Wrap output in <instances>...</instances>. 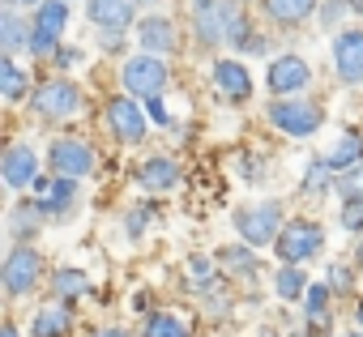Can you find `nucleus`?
<instances>
[{"mask_svg":"<svg viewBox=\"0 0 363 337\" xmlns=\"http://www.w3.org/2000/svg\"><path fill=\"white\" fill-rule=\"evenodd\" d=\"M235 231H240V239L248 248L278 244V235H282V205L278 201H257V205L235 210Z\"/></svg>","mask_w":363,"mask_h":337,"instance_id":"nucleus-1","label":"nucleus"},{"mask_svg":"<svg viewBox=\"0 0 363 337\" xmlns=\"http://www.w3.org/2000/svg\"><path fill=\"white\" fill-rule=\"evenodd\" d=\"M269 124L282 128L286 137H312L325 124V111L320 103H308V98H282V103H269Z\"/></svg>","mask_w":363,"mask_h":337,"instance_id":"nucleus-2","label":"nucleus"},{"mask_svg":"<svg viewBox=\"0 0 363 337\" xmlns=\"http://www.w3.org/2000/svg\"><path fill=\"white\" fill-rule=\"evenodd\" d=\"M69 30V0H43L35 9V30H30V52L35 56H48L56 52L60 35Z\"/></svg>","mask_w":363,"mask_h":337,"instance_id":"nucleus-3","label":"nucleus"},{"mask_svg":"<svg viewBox=\"0 0 363 337\" xmlns=\"http://www.w3.org/2000/svg\"><path fill=\"white\" fill-rule=\"evenodd\" d=\"M320 248H325V231L316 222H291V227H282V235L274 244V252L286 265H303V261L320 256Z\"/></svg>","mask_w":363,"mask_h":337,"instance_id":"nucleus-4","label":"nucleus"},{"mask_svg":"<svg viewBox=\"0 0 363 337\" xmlns=\"http://www.w3.org/2000/svg\"><path fill=\"white\" fill-rule=\"evenodd\" d=\"M120 77H124V90L133 98H158L162 86H167V64L158 56H133L120 69Z\"/></svg>","mask_w":363,"mask_h":337,"instance_id":"nucleus-5","label":"nucleus"},{"mask_svg":"<svg viewBox=\"0 0 363 337\" xmlns=\"http://www.w3.org/2000/svg\"><path fill=\"white\" fill-rule=\"evenodd\" d=\"M35 111H39L43 120H69V115L82 111V90H77L73 81L56 77V81H48V86L35 90Z\"/></svg>","mask_w":363,"mask_h":337,"instance_id":"nucleus-6","label":"nucleus"},{"mask_svg":"<svg viewBox=\"0 0 363 337\" xmlns=\"http://www.w3.org/2000/svg\"><path fill=\"white\" fill-rule=\"evenodd\" d=\"M107 128H111V137L124 141V145L145 141V111H141V103H137L133 94L111 98V103H107Z\"/></svg>","mask_w":363,"mask_h":337,"instance_id":"nucleus-7","label":"nucleus"},{"mask_svg":"<svg viewBox=\"0 0 363 337\" xmlns=\"http://www.w3.org/2000/svg\"><path fill=\"white\" fill-rule=\"evenodd\" d=\"M52 171L56 176H69V180H82V176H90L94 171V149L86 145V141H77V137H60V141H52Z\"/></svg>","mask_w":363,"mask_h":337,"instance_id":"nucleus-8","label":"nucleus"},{"mask_svg":"<svg viewBox=\"0 0 363 337\" xmlns=\"http://www.w3.org/2000/svg\"><path fill=\"white\" fill-rule=\"evenodd\" d=\"M240 30H244V18H240V5H235V0H218L214 9L197 13V35H201V43L235 39Z\"/></svg>","mask_w":363,"mask_h":337,"instance_id":"nucleus-9","label":"nucleus"},{"mask_svg":"<svg viewBox=\"0 0 363 337\" xmlns=\"http://www.w3.org/2000/svg\"><path fill=\"white\" fill-rule=\"evenodd\" d=\"M39 273H43V261H39L35 248H13V252L5 256V290H9V295L35 290Z\"/></svg>","mask_w":363,"mask_h":337,"instance_id":"nucleus-10","label":"nucleus"},{"mask_svg":"<svg viewBox=\"0 0 363 337\" xmlns=\"http://www.w3.org/2000/svg\"><path fill=\"white\" fill-rule=\"evenodd\" d=\"M333 64H337V77L346 86L363 81V30H342L333 39Z\"/></svg>","mask_w":363,"mask_h":337,"instance_id":"nucleus-11","label":"nucleus"},{"mask_svg":"<svg viewBox=\"0 0 363 337\" xmlns=\"http://www.w3.org/2000/svg\"><path fill=\"white\" fill-rule=\"evenodd\" d=\"M0 176H5L9 188H30L39 180V154L30 145H9L5 162H0Z\"/></svg>","mask_w":363,"mask_h":337,"instance_id":"nucleus-12","label":"nucleus"},{"mask_svg":"<svg viewBox=\"0 0 363 337\" xmlns=\"http://www.w3.org/2000/svg\"><path fill=\"white\" fill-rule=\"evenodd\" d=\"M265 81H269L274 94H295V90H303V86L312 81V69H308V60H299V56H278V60L269 64Z\"/></svg>","mask_w":363,"mask_h":337,"instance_id":"nucleus-13","label":"nucleus"},{"mask_svg":"<svg viewBox=\"0 0 363 337\" xmlns=\"http://www.w3.org/2000/svg\"><path fill=\"white\" fill-rule=\"evenodd\" d=\"M77 180H69V176H39L35 180V197H39V210H48V214H60V210H69V201H73V188Z\"/></svg>","mask_w":363,"mask_h":337,"instance_id":"nucleus-14","label":"nucleus"},{"mask_svg":"<svg viewBox=\"0 0 363 337\" xmlns=\"http://www.w3.org/2000/svg\"><path fill=\"white\" fill-rule=\"evenodd\" d=\"M214 81H218V90H223L227 98H235V103H248V94H252V77H248L244 60H218V64H214Z\"/></svg>","mask_w":363,"mask_h":337,"instance_id":"nucleus-15","label":"nucleus"},{"mask_svg":"<svg viewBox=\"0 0 363 337\" xmlns=\"http://www.w3.org/2000/svg\"><path fill=\"white\" fill-rule=\"evenodd\" d=\"M137 43H141L150 56H162V52L175 47V26H171L167 18H145V22H137Z\"/></svg>","mask_w":363,"mask_h":337,"instance_id":"nucleus-16","label":"nucleus"},{"mask_svg":"<svg viewBox=\"0 0 363 337\" xmlns=\"http://www.w3.org/2000/svg\"><path fill=\"white\" fill-rule=\"evenodd\" d=\"M86 13H90V22H94V26L124 30V26L133 22V0H90Z\"/></svg>","mask_w":363,"mask_h":337,"instance_id":"nucleus-17","label":"nucleus"},{"mask_svg":"<svg viewBox=\"0 0 363 337\" xmlns=\"http://www.w3.org/2000/svg\"><path fill=\"white\" fill-rule=\"evenodd\" d=\"M137 184L150 188V193H171L179 184V166L171 158H150L141 171H137Z\"/></svg>","mask_w":363,"mask_h":337,"instance_id":"nucleus-18","label":"nucleus"},{"mask_svg":"<svg viewBox=\"0 0 363 337\" xmlns=\"http://www.w3.org/2000/svg\"><path fill=\"white\" fill-rule=\"evenodd\" d=\"M69 329H73V312H69L65 303H48V307H39L35 320H30V333H35V337H65Z\"/></svg>","mask_w":363,"mask_h":337,"instance_id":"nucleus-19","label":"nucleus"},{"mask_svg":"<svg viewBox=\"0 0 363 337\" xmlns=\"http://www.w3.org/2000/svg\"><path fill=\"white\" fill-rule=\"evenodd\" d=\"M325 162L333 166V171H350V166H359V162H363V137H359V132H342V137L329 145Z\"/></svg>","mask_w":363,"mask_h":337,"instance_id":"nucleus-20","label":"nucleus"},{"mask_svg":"<svg viewBox=\"0 0 363 337\" xmlns=\"http://www.w3.org/2000/svg\"><path fill=\"white\" fill-rule=\"evenodd\" d=\"M265 13L282 26H299L316 13V0H265Z\"/></svg>","mask_w":363,"mask_h":337,"instance_id":"nucleus-21","label":"nucleus"},{"mask_svg":"<svg viewBox=\"0 0 363 337\" xmlns=\"http://www.w3.org/2000/svg\"><path fill=\"white\" fill-rule=\"evenodd\" d=\"M274 290H278V299H299V295H308V273H299V265H286L274 273Z\"/></svg>","mask_w":363,"mask_h":337,"instance_id":"nucleus-22","label":"nucleus"},{"mask_svg":"<svg viewBox=\"0 0 363 337\" xmlns=\"http://www.w3.org/2000/svg\"><path fill=\"white\" fill-rule=\"evenodd\" d=\"M141 337H189V324L179 320V316H171V312H158V316L145 320Z\"/></svg>","mask_w":363,"mask_h":337,"instance_id":"nucleus-23","label":"nucleus"},{"mask_svg":"<svg viewBox=\"0 0 363 337\" xmlns=\"http://www.w3.org/2000/svg\"><path fill=\"white\" fill-rule=\"evenodd\" d=\"M0 43H5V52H22V47H30V39H26V26L18 22V13H13V5L0 13Z\"/></svg>","mask_w":363,"mask_h":337,"instance_id":"nucleus-24","label":"nucleus"},{"mask_svg":"<svg viewBox=\"0 0 363 337\" xmlns=\"http://www.w3.org/2000/svg\"><path fill=\"white\" fill-rule=\"evenodd\" d=\"M0 94H5L9 103H18V98L26 94V69H18L13 60L0 64Z\"/></svg>","mask_w":363,"mask_h":337,"instance_id":"nucleus-25","label":"nucleus"},{"mask_svg":"<svg viewBox=\"0 0 363 337\" xmlns=\"http://www.w3.org/2000/svg\"><path fill=\"white\" fill-rule=\"evenodd\" d=\"M82 290H90V282H86V273L82 269H60L56 273V295H82Z\"/></svg>","mask_w":363,"mask_h":337,"instance_id":"nucleus-26","label":"nucleus"},{"mask_svg":"<svg viewBox=\"0 0 363 337\" xmlns=\"http://www.w3.org/2000/svg\"><path fill=\"white\" fill-rule=\"evenodd\" d=\"M329 176H333V166L320 158V162H312L308 166V176H303V193H325L329 188Z\"/></svg>","mask_w":363,"mask_h":337,"instance_id":"nucleus-27","label":"nucleus"},{"mask_svg":"<svg viewBox=\"0 0 363 337\" xmlns=\"http://www.w3.org/2000/svg\"><path fill=\"white\" fill-rule=\"evenodd\" d=\"M325 303H329V286H325V282L308 286V316H312L316 324H325V312H329Z\"/></svg>","mask_w":363,"mask_h":337,"instance_id":"nucleus-28","label":"nucleus"},{"mask_svg":"<svg viewBox=\"0 0 363 337\" xmlns=\"http://www.w3.org/2000/svg\"><path fill=\"white\" fill-rule=\"evenodd\" d=\"M337 218H342V231H363V197H346Z\"/></svg>","mask_w":363,"mask_h":337,"instance_id":"nucleus-29","label":"nucleus"},{"mask_svg":"<svg viewBox=\"0 0 363 337\" xmlns=\"http://www.w3.org/2000/svg\"><path fill=\"white\" fill-rule=\"evenodd\" d=\"M337 184H342V193H346V197H363V162H359V166H350V171H342V180H337Z\"/></svg>","mask_w":363,"mask_h":337,"instance_id":"nucleus-30","label":"nucleus"},{"mask_svg":"<svg viewBox=\"0 0 363 337\" xmlns=\"http://www.w3.org/2000/svg\"><path fill=\"white\" fill-rule=\"evenodd\" d=\"M223 261H227V265H240L244 273H252V269H257V261H252V252H248V248H244V252H240V248H227V252H223Z\"/></svg>","mask_w":363,"mask_h":337,"instance_id":"nucleus-31","label":"nucleus"},{"mask_svg":"<svg viewBox=\"0 0 363 337\" xmlns=\"http://www.w3.org/2000/svg\"><path fill=\"white\" fill-rule=\"evenodd\" d=\"M214 282V265L210 261H193V286H210Z\"/></svg>","mask_w":363,"mask_h":337,"instance_id":"nucleus-32","label":"nucleus"},{"mask_svg":"<svg viewBox=\"0 0 363 337\" xmlns=\"http://www.w3.org/2000/svg\"><path fill=\"white\" fill-rule=\"evenodd\" d=\"M350 282H354V278H350V269H346V265H333V269H329V286L350 290Z\"/></svg>","mask_w":363,"mask_h":337,"instance_id":"nucleus-33","label":"nucleus"},{"mask_svg":"<svg viewBox=\"0 0 363 337\" xmlns=\"http://www.w3.org/2000/svg\"><path fill=\"white\" fill-rule=\"evenodd\" d=\"M150 120L154 124H171V111L162 107V98H150Z\"/></svg>","mask_w":363,"mask_h":337,"instance_id":"nucleus-34","label":"nucleus"},{"mask_svg":"<svg viewBox=\"0 0 363 337\" xmlns=\"http://www.w3.org/2000/svg\"><path fill=\"white\" fill-rule=\"evenodd\" d=\"M103 47H107V52H116V47H120V30H107V39H103Z\"/></svg>","mask_w":363,"mask_h":337,"instance_id":"nucleus-35","label":"nucleus"},{"mask_svg":"<svg viewBox=\"0 0 363 337\" xmlns=\"http://www.w3.org/2000/svg\"><path fill=\"white\" fill-rule=\"evenodd\" d=\"M77 60H82V52H73V47H69V52H60V64H77Z\"/></svg>","mask_w":363,"mask_h":337,"instance_id":"nucleus-36","label":"nucleus"},{"mask_svg":"<svg viewBox=\"0 0 363 337\" xmlns=\"http://www.w3.org/2000/svg\"><path fill=\"white\" fill-rule=\"evenodd\" d=\"M214 5H218V0H193V9H197V13H206V9H214Z\"/></svg>","mask_w":363,"mask_h":337,"instance_id":"nucleus-37","label":"nucleus"},{"mask_svg":"<svg viewBox=\"0 0 363 337\" xmlns=\"http://www.w3.org/2000/svg\"><path fill=\"white\" fill-rule=\"evenodd\" d=\"M94 337H128L124 329H103V333H94Z\"/></svg>","mask_w":363,"mask_h":337,"instance_id":"nucleus-38","label":"nucleus"},{"mask_svg":"<svg viewBox=\"0 0 363 337\" xmlns=\"http://www.w3.org/2000/svg\"><path fill=\"white\" fill-rule=\"evenodd\" d=\"M0 337H18V329H13V324H5V329H0Z\"/></svg>","mask_w":363,"mask_h":337,"instance_id":"nucleus-39","label":"nucleus"},{"mask_svg":"<svg viewBox=\"0 0 363 337\" xmlns=\"http://www.w3.org/2000/svg\"><path fill=\"white\" fill-rule=\"evenodd\" d=\"M9 5H35V9H39V5H43V0H9Z\"/></svg>","mask_w":363,"mask_h":337,"instance_id":"nucleus-40","label":"nucleus"},{"mask_svg":"<svg viewBox=\"0 0 363 337\" xmlns=\"http://www.w3.org/2000/svg\"><path fill=\"white\" fill-rule=\"evenodd\" d=\"M350 9H354V13H363V0H350Z\"/></svg>","mask_w":363,"mask_h":337,"instance_id":"nucleus-41","label":"nucleus"},{"mask_svg":"<svg viewBox=\"0 0 363 337\" xmlns=\"http://www.w3.org/2000/svg\"><path fill=\"white\" fill-rule=\"evenodd\" d=\"M359 265H363V239H359Z\"/></svg>","mask_w":363,"mask_h":337,"instance_id":"nucleus-42","label":"nucleus"},{"mask_svg":"<svg viewBox=\"0 0 363 337\" xmlns=\"http://www.w3.org/2000/svg\"><path fill=\"white\" fill-rule=\"evenodd\" d=\"M137 5H158V0H137Z\"/></svg>","mask_w":363,"mask_h":337,"instance_id":"nucleus-43","label":"nucleus"},{"mask_svg":"<svg viewBox=\"0 0 363 337\" xmlns=\"http://www.w3.org/2000/svg\"><path fill=\"white\" fill-rule=\"evenodd\" d=\"M359 324H363V303H359Z\"/></svg>","mask_w":363,"mask_h":337,"instance_id":"nucleus-44","label":"nucleus"},{"mask_svg":"<svg viewBox=\"0 0 363 337\" xmlns=\"http://www.w3.org/2000/svg\"><path fill=\"white\" fill-rule=\"evenodd\" d=\"M346 337H363V333H346Z\"/></svg>","mask_w":363,"mask_h":337,"instance_id":"nucleus-45","label":"nucleus"}]
</instances>
